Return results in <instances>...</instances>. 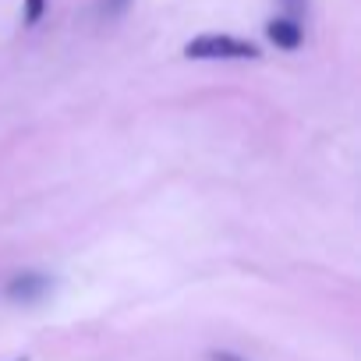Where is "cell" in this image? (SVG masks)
<instances>
[{"mask_svg":"<svg viewBox=\"0 0 361 361\" xmlns=\"http://www.w3.org/2000/svg\"><path fill=\"white\" fill-rule=\"evenodd\" d=\"M283 4V11L290 15V18H301L305 11H308V0H280Z\"/></svg>","mask_w":361,"mask_h":361,"instance_id":"cell-6","label":"cell"},{"mask_svg":"<svg viewBox=\"0 0 361 361\" xmlns=\"http://www.w3.org/2000/svg\"><path fill=\"white\" fill-rule=\"evenodd\" d=\"M15 361H29V357H15Z\"/></svg>","mask_w":361,"mask_h":361,"instance_id":"cell-8","label":"cell"},{"mask_svg":"<svg viewBox=\"0 0 361 361\" xmlns=\"http://www.w3.org/2000/svg\"><path fill=\"white\" fill-rule=\"evenodd\" d=\"M209 361H245V357L234 350H209Z\"/></svg>","mask_w":361,"mask_h":361,"instance_id":"cell-7","label":"cell"},{"mask_svg":"<svg viewBox=\"0 0 361 361\" xmlns=\"http://www.w3.org/2000/svg\"><path fill=\"white\" fill-rule=\"evenodd\" d=\"M47 8H50V0H22V25L25 29H36L43 22Z\"/></svg>","mask_w":361,"mask_h":361,"instance_id":"cell-4","label":"cell"},{"mask_svg":"<svg viewBox=\"0 0 361 361\" xmlns=\"http://www.w3.org/2000/svg\"><path fill=\"white\" fill-rule=\"evenodd\" d=\"M50 290H54V280L47 273H18V276L8 280L4 298L15 301V305H39Z\"/></svg>","mask_w":361,"mask_h":361,"instance_id":"cell-2","label":"cell"},{"mask_svg":"<svg viewBox=\"0 0 361 361\" xmlns=\"http://www.w3.org/2000/svg\"><path fill=\"white\" fill-rule=\"evenodd\" d=\"M266 36H269L273 47L294 54V50H301V43H305V25H301L298 18H290V15H280V18H269V22H266Z\"/></svg>","mask_w":361,"mask_h":361,"instance_id":"cell-3","label":"cell"},{"mask_svg":"<svg viewBox=\"0 0 361 361\" xmlns=\"http://www.w3.org/2000/svg\"><path fill=\"white\" fill-rule=\"evenodd\" d=\"M128 8H131V0H99V8H96V11H99V18L110 22V18H121Z\"/></svg>","mask_w":361,"mask_h":361,"instance_id":"cell-5","label":"cell"},{"mask_svg":"<svg viewBox=\"0 0 361 361\" xmlns=\"http://www.w3.org/2000/svg\"><path fill=\"white\" fill-rule=\"evenodd\" d=\"M185 57L188 61H259L262 50L252 39L241 36H227V32H206L185 43Z\"/></svg>","mask_w":361,"mask_h":361,"instance_id":"cell-1","label":"cell"}]
</instances>
